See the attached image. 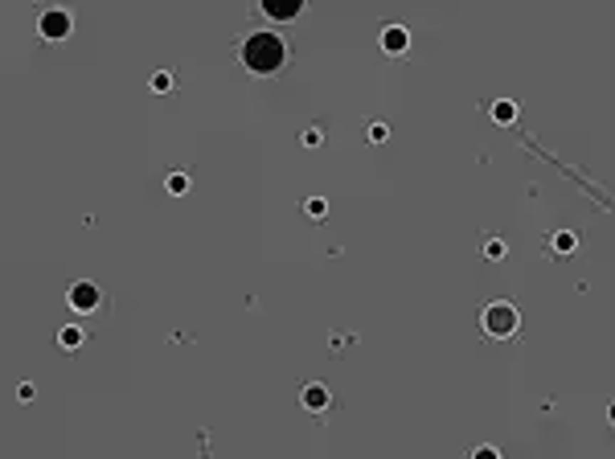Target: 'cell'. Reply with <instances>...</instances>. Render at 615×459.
<instances>
[{"instance_id": "cell-1", "label": "cell", "mask_w": 615, "mask_h": 459, "mask_svg": "<svg viewBox=\"0 0 615 459\" xmlns=\"http://www.w3.org/2000/svg\"><path fill=\"white\" fill-rule=\"evenodd\" d=\"M283 62H287V46H283L279 33H267V29L247 33V41H242V66H247L250 74H275Z\"/></svg>"}, {"instance_id": "cell-2", "label": "cell", "mask_w": 615, "mask_h": 459, "mask_svg": "<svg viewBox=\"0 0 615 459\" xmlns=\"http://www.w3.org/2000/svg\"><path fill=\"white\" fill-rule=\"evenodd\" d=\"M480 328L488 332V336H497V341H505V336H513L517 328H521V311L513 308V304H505V299H497V304H488L480 316Z\"/></svg>"}, {"instance_id": "cell-3", "label": "cell", "mask_w": 615, "mask_h": 459, "mask_svg": "<svg viewBox=\"0 0 615 459\" xmlns=\"http://www.w3.org/2000/svg\"><path fill=\"white\" fill-rule=\"evenodd\" d=\"M70 29H74V21H70L66 9H46L41 21H37V33H41L46 41H66Z\"/></svg>"}, {"instance_id": "cell-4", "label": "cell", "mask_w": 615, "mask_h": 459, "mask_svg": "<svg viewBox=\"0 0 615 459\" xmlns=\"http://www.w3.org/2000/svg\"><path fill=\"white\" fill-rule=\"evenodd\" d=\"M99 304H103L99 283H91V279H78V283L70 287V308H74V311H95Z\"/></svg>"}, {"instance_id": "cell-5", "label": "cell", "mask_w": 615, "mask_h": 459, "mask_svg": "<svg viewBox=\"0 0 615 459\" xmlns=\"http://www.w3.org/2000/svg\"><path fill=\"white\" fill-rule=\"evenodd\" d=\"M263 13L271 16V21H296V16L304 13V4H299V0H263Z\"/></svg>"}, {"instance_id": "cell-6", "label": "cell", "mask_w": 615, "mask_h": 459, "mask_svg": "<svg viewBox=\"0 0 615 459\" xmlns=\"http://www.w3.org/2000/svg\"><path fill=\"white\" fill-rule=\"evenodd\" d=\"M329 402H333V393H329V386H324V381H312V386H304V410L320 414V410H329Z\"/></svg>"}, {"instance_id": "cell-7", "label": "cell", "mask_w": 615, "mask_h": 459, "mask_svg": "<svg viewBox=\"0 0 615 459\" xmlns=\"http://www.w3.org/2000/svg\"><path fill=\"white\" fill-rule=\"evenodd\" d=\"M406 46H410V33L402 29V25H386L382 29V49L386 53H406Z\"/></svg>"}, {"instance_id": "cell-8", "label": "cell", "mask_w": 615, "mask_h": 459, "mask_svg": "<svg viewBox=\"0 0 615 459\" xmlns=\"http://www.w3.org/2000/svg\"><path fill=\"white\" fill-rule=\"evenodd\" d=\"M83 341H86V328H78V324L58 328V344L62 349H83Z\"/></svg>"}, {"instance_id": "cell-9", "label": "cell", "mask_w": 615, "mask_h": 459, "mask_svg": "<svg viewBox=\"0 0 615 459\" xmlns=\"http://www.w3.org/2000/svg\"><path fill=\"white\" fill-rule=\"evenodd\" d=\"M492 119H497V123H513V119H517V103L500 98L497 107H492Z\"/></svg>"}, {"instance_id": "cell-10", "label": "cell", "mask_w": 615, "mask_h": 459, "mask_svg": "<svg viewBox=\"0 0 615 459\" xmlns=\"http://www.w3.org/2000/svg\"><path fill=\"white\" fill-rule=\"evenodd\" d=\"M152 91H160V95H165V91H172V74H168V70L152 74Z\"/></svg>"}, {"instance_id": "cell-11", "label": "cell", "mask_w": 615, "mask_h": 459, "mask_svg": "<svg viewBox=\"0 0 615 459\" xmlns=\"http://www.w3.org/2000/svg\"><path fill=\"white\" fill-rule=\"evenodd\" d=\"M574 246H579V238H574V234H558V238H554V250H562V254H570Z\"/></svg>"}, {"instance_id": "cell-12", "label": "cell", "mask_w": 615, "mask_h": 459, "mask_svg": "<svg viewBox=\"0 0 615 459\" xmlns=\"http://www.w3.org/2000/svg\"><path fill=\"white\" fill-rule=\"evenodd\" d=\"M369 140H373V144H386V140H390V128H386V123H369Z\"/></svg>"}, {"instance_id": "cell-13", "label": "cell", "mask_w": 615, "mask_h": 459, "mask_svg": "<svg viewBox=\"0 0 615 459\" xmlns=\"http://www.w3.org/2000/svg\"><path fill=\"white\" fill-rule=\"evenodd\" d=\"M185 189H189V177H185V172H172V177H168V193H185Z\"/></svg>"}, {"instance_id": "cell-14", "label": "cell", "mask_w": 615, "mask_h": 459, "mask_svg": "<svg viewBox=\"0 0 615 459\" xmlns=\"http://www.w3.org/2000/svg\"><path fill=\"white\" fill-rule=\"evenodd\" d=\"M484 254H488V259H505V242H500V238H488V242H484Z\"/></svg>"}, {"instance_id": "cell-15", "label": "cell", "mask_w": 615, "mask_h": 459, "mask_svg": "<svg viewBox=\"0 0 615 459\" xmlns=\"http://www.w3.org/2000/svg\"><path fill=\"white\" fill-rule=\"evenodd\" d=\"M17 398H21V402H33V398H37V386H33V381H21V386H17Z\"/></svg>"}, {"instance_id": "cell-16", "label": "cell", "mask_w": 615, "mask_h": 459, "mask_svg": "<svg viewBox=\"0 0 615 459\" xmlns=\"http://www.w3.org/2000/svg\"><path fill=\"white\" fill-rule=\"evenodd\" d=\"M308 213H312V217H324V213H329V201L312 197V201H308Z\"/></svg>"}, {"instance_id": "cell-17", "label": "cell", "mask_w": 615, "mask_h": 459, "mask_svg": "<svg viewBox=\"0 0 615 459\" xmlns=\"http://www.w3.org/2000/svg\"><path fill=\"white\" fill-rule=\"evenodd\" d=\"M320 140H324V131H320V128H308V131H304V144H308V148H316Z\"/></svg>"}, {"instance_id": "cell-18", "label": "cell", "mask_w": 615, "mask_h": 459, "mask_svg": "<svg viewBox=\"0 0 615 459\" xmlns=\"http://www.w3.org/2000/svg\"><path fill=\"white\" fill-rule=\"evenodd\" d=\"M472 459H500V451H497V447H476Z\"/></svg>"}, {"instance_id": "cell-19", "label": "cell", "mask_w": 615, "mask_h": 459, "mask_svg": "<svg viewBox=\"0 0 615 459\" xmlns=\"http://www.w3.org/2000/svg\"><path fill=\"white\" fill-rule=\"evenodd\" d=\"M607 418H611V426H615V402H611V406H607Z\"/></svg>"}]
</instances>
